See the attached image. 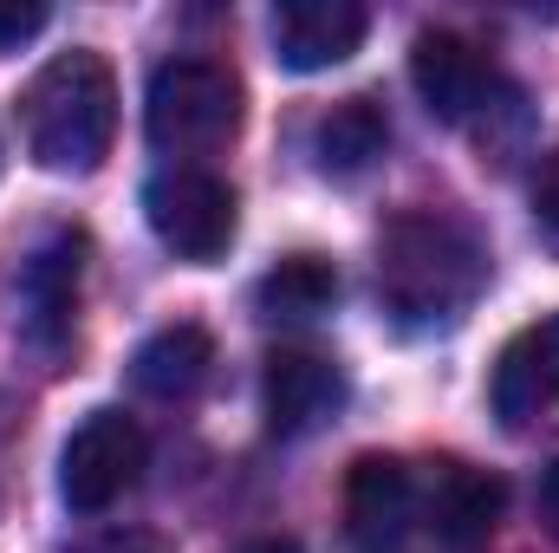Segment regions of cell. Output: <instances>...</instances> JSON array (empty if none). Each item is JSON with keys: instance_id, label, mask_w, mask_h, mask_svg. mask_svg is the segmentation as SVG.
Wrapping results in <instances>:
<instances>
[{"instance_id": "1", "label": "cell", "mask_w": 559, "mask_h": 553, "mask_svg": "<svg viewBox=\"0 0 559 553\" xmlns=\"http://www.w3.org/2000/svg\"><path fill=\"white\" fill-rule=\"evenodd\" d=\"M488 280V248L468 222L442 209H404L378 235V293L404 326H449L475 306Z\"/></svg>"}, {"instance_id": "2", "label": "cell", "mask_w": 559, "mask_h": 553, "mask_svg": "<svg viewBox=\"0 0 559 553\" xmlns=\"http://www.w3.org/2000/svg\"><path fill=\"white\" fill-rule=\"evenodd\" d=\"M20 131L39 169L52 176H92L118 138V79L92 46H72L46 59L20 98Z\"/></svg>"}, {"instance_id": "3", "label": "cell", "mask_w": 559, "mask_h": 553, "mask_svg": "<svg viewBox=\"0 0 559 553\" xmlns=\"http://www.w3.org/2000/svg\"><path fill=\"white\" fill-rule=\"evenodd\" d=\"M235 125H241V79L222 59L182 52V59H163L150 72L143 131H150V143L163 156H176V163L209 156L215 143L235 138Z\"/></svg>"}, {"instance_id": "4", "label": "cell", "mask_w": 559, "mask_h": 553, "mask_svg": "<svg viewBox=\"0 0 559 553\" xmlns=\"http://www.w3.org/2000/svg\"><path fill=\"white\" fill-rule=\"evenodd\" d=\"M143 215H150V235L176 255V261H222L228 242H235V189L202 169V163H169L150 176L143 189Z\"/></svg>"}, {"instance_id": "5", "label": "cell", "mask_w": 559, "mask_h": 553, "mask_svg": "<svg viewBox=\"0 0 559 553\" xmlns=\"http://www.w3.org/2000/svg\"><path fill=\"white\" fill-rule=\"evenodd\" d=\"M143 462H150V436L138 416L92 411L59 449V495L72 515H105L111 502L138 489Z\"/></svg>"}, {"instance_id": "6", "label": "cell", "mask_w": 559, "mask_h": 553, "mask_svg": "<svg viewBox=\"0 0 559 553\" xmlns=\"http://www.w3.org/2000/svg\"><path fill=\"white\" fill-rule=\"evenodd\" d=\"M411 85L442 125H481L488 111L514 105V85L501 79V66L462 33H423L411 52Z\"/></svg>"}, {"instance_id": "7", "label": "cell", "mask_w": 559, "mask_h": 553, "mask_svg": "<svg viewBox=\"0 0 559 553\" xmlns=\"http://www.w3.org/2000/svg\"><path fill=\"white\" fill-rule=\"evenodd\" d=\"M417 521V482L397 456H358L345 475V534L358 553H404Z\"/></svg>"}, {"instance_id": "8", "label": "cell", "mask_w": 559, "mask_h": 553, "mask_svg": "<svg viewBox=\"0 0 559 553\" xmlns=\"http://www.w3.org/2000/svg\"><path fill=\"white\" fill-rule=\"evenodd\" d=\"M559 404V313L521 326L488 378V411L501 416L508 430H527L534 416H547Z\"/></svg>"}, {"instance_id": "9", "label": "cell", "mask_w": 559, "mask_h": 553, "mask_svg": "<svg viewBox=\"0 0 559 553\" xmlns=\"http://www.w3.org/2000/svg\"><path fill=\"white\" fill-rule=\"evenodd\" d=\"M371 33V13L358 0H286L274 13V59L286 72H325L345 66Z\"/></svg>"}, {"instance_id": "10", "label": "cell", "mask_w": 559, "mask_h": 553, "mask_svg": "<svg viewBox=\"0 0 559 553\" xmlns=\"http://www.w3.org/2000/svg\"><path fill=\"white\" fill-rule=\"evenodd\" d=\"M261 404H267L274 436H306L345 404V378L332 358H319L306 345H280L267 358V378H261Z\"/></svg>"}, {"instance_id": "11", "label": "cell", "mask_w": 559, "mask_h": 553, "mask_svg": "<svg viewBox=\"0 0 559 553\" xmlns=\"http://www.w3.org/2000/svg\"><path fill=\"white\" fill-rule=\"evenodd\" d=\"M501 475L488 469H468V462H436V489H429V528L449 553H481L495 541V521H501Z\"/></svg>"}, {"instance_id": "12", "label": "cell", "mask_w": 559, "mask_h": 553, "mask_svg": "<svg viewBox=\"0 0 559 553\" xmlns=\"http://www.w3.org/2000/svg\"><path fill=\"white\" fill-rule=\"evenodd\" d=\"M209 372H215V339L202 332V326H163V332H150L138 345V358H131V378H138L143 398H163V404H182V398H195L202 385H209Z\"/></svg>"}, {"instance_id": "13", "label": "cell", "mask_w": 559, "mask_h": 553, "mask_svg": "<svg viewBox=\"0 0 559 553\" xmlns=\"http://www.w3.org/2000/svg\"><path fill=\"white\" fill-rule=\"evenodd\" d=\"M79 268H85V242L79 235H52L26 274H20V299H26V332L39 345H59L66 326H72V306H79Z\"/></svg>"}, {"instance_id": "14", "label": "cell", "mask_w": 559, "mask_h": 553, "mask_svg": "<svg viewBox=\"0 0 559 553\" xmlns=\"http://www.w3.org/2000/svg\"><path fill=\"white\" fill-rule=\"evenodd\" d=\"M384 143H391V125H384V111L371 105V98H345V105H332L325 118H319V131H312V156H319V169L325 176H365L378 156H384Z\"/></svg>"}, {"instance_id": "15", "label": "cell", "mask_w": 559, "mask_h": 553, "mask_svg": "<svg viewBox=\"0 0 559 553\" xmlns=\"http://www.w3.org/2000/svg\"><path fill=\"white\" fill-rule=\"evenodd\" d=\"M254 299H261V319H274V326H312L319 313H332L338 274L319 255H293V261H280L274 274L254 286Z\"/></svg>"}, {"instance_id": "16", "label": "cell", "mask_w": 559, "mask_h": 553, "mask_svg": "<svg viewBox=\"0 0 559 553\" xmlns=\"http://www.w3.org/2000/svg\"><path fill=\"white\" fill-rule=\"evenodd\" d=\"M46 7L39 0H0V52H20L33 33H46Z\"/></svg>"}, {"instance_id": "17", "label": "cell", "mask_w": 559, "mask_h": 553, "mask_svg": "<svg viewBox=\"0 0 559 553\" xmlns=\"http://www.w3.org/2000/svg\"><path fill=\"white\" fill-rule=\"evenodd\" d=\"M534 222H540L547 248H559V150L540 163V176H534Z\"/></svg>"}, {"instance_id": "18", "label": "cell", "mask_w": 559, "mask_h": 553, "mask_svg": "<svg viewBox=\"0 0 559 553\" xmlns=\"http://www.w3.org/2000/svg\"><path fill=\"white\" fill-rule=\"evenodd\" d=\"M540 521L559 534V456L547 462V475H540Z\"/></svg>"}, {"instance_id": "19", "label": "cell", "mask_w": 559, "mask_h": 553, "mask_svg": "<svg viewBox=\"0 0 559 553\" xmlns=\"http://www.w3.org/2000/svg\"><path fill=\"white\" fill-rule=\"evenodd\" d=\"M241 553H299L293 541H254V548H241Z\"/></svg>"}, {"instance_id": "20", "label": "cell", "mask_w": 559, "mask_h": 553, "mask_svg": "<svg viewBox=\"0 0 559 553\" xmlns=\"http://www.w3.org/2000/svg\"><path fill=\"white\" fill-rule=\"evenodd\" d=\"M92 553H150V548H138V541H105V548H92Z\"/></svg>"}]
</instances>
